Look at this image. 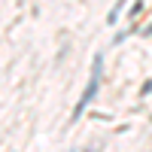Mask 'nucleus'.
I'll use <instances>...</instances> for the list:
<instances>
[{
    "mask_svg": "<svg viewBox=\"0 0 152 152\" xmlns=\"http://www.w3.org/2000/svg\"><path fill=\"white\" fill-rule=\"evenodd\" d=\"M143 94H152V79H146V85H143Z\"/></svg>",
    "mask_w": 152,
    "mask_h": 152,
    "instance_id": "3",
    "label": "nucleus"
},
{
    "mask_svg": "<svg viewBox=\"0 0 152 152\" xmlns=\"http://www.w3.org/2000/svg\"><path fill=\"white\" fill-rule=\"evenodd\" d=\"M100 73H104V55H94V64H91V79H88V88L82 91L79 104H76V110H73V119H79V116H82V110L94 100L97 88H100Z\"/></svg>",
    "mask_w": 152,
    "mask_h": 152,
    "instance_id": "1",
    "label": "nucleus"
},
{
    "mask_svg": "<svg viewBox=\"0 0 152 152\" xmlns=\"http://www.w3.org/2000/svg\"><path fill=\"white\" fill-rule=\"evenodd\" d=\"M146 34H152V24H149V28H146Z\"/></svg>",
    "mask_w": 152,
    "mask_h": 152,
    "instance_id": "4",
    "label": "nucleus"
},
{
    "mask_svg": "<svg viewBox=\"0 0 152 152\" xmlns=\"http://www.w3.org/2000/svg\"><path fill=\"white\" fill-rule=\"evenodd\" d=\"M137 12H143V0H134V6H131V15H137Z\"/></svg>",
    "mask_w": 152,
    "mask_h": 152,
    "instance_id": "2",
    "label": "nucleus"
}]
</instances>
